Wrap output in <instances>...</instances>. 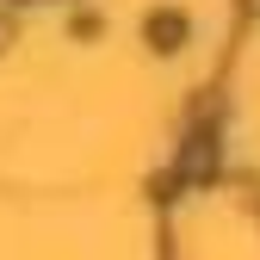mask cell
Instances as JSON below:
<instances>
[{
	"label": "cell",
	"mask_w": 260,
	"mask_h": 260,
	"mask_svg": "<svg viewBox=\"0 0 260 260\" xmlns=\"http://www.w3.org/2000/svg\"><path fill=\"white\" fill-rule=\"evenodd\" d=\"M149 38H155V50H180L186 19H180V13H155V19H149Z\"/></svg>",
	"instance_id": "1"
},
{
	"label": "cell",
	"mask_w": 260,
	"mask_h": 260,
	"mask_svg": "<svg viewBox=\"0 0 260 260\" xmlns=\"http://www.w3.org/2000/svg\"><path fill=\"white\" fill-rule=\"evenodd\" d=\"M0 44H13V25H7V19H0Z\"/></svg>",
	"instance_id": "2"
}]
</instances>
